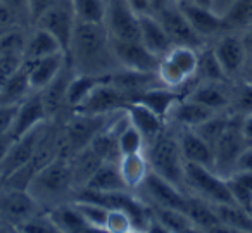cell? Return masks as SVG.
<instances>
[{
	"label": "cell",
	"mask_w": 252,
	"mask_h": 233,
	"mask_svg": "<svg viewBox=\"0 0 252 233\" xmlns=\"http://www.w3.org/2000/svg\"><path fill=\"white\" fill-rule=\"evenodd\" d=\"M206 233H249V232H242V230L231 228V226L223 225V223H216V225L209 226L206 230Z\"/></svg>",
	"instance_id": "54"
},
{
	"label": "cell",
	"mask_w": 252,
	"mask_h": 233,
	"mask_svg": "<svg viewBox=\"0 0 252 233\" xmlns=\"http://www.w3.org/2000/svg\"><path fill=\"white\" fill-rule=\"evenodd\" d=\"M12 142H14L12 135H4V136H0V164L4 163V159H5V156H7L9 149H11Z\"/></svg>",
	"instance_id": "55"
},
{
	"label": "cell",
	"mask_w": 252,
	"mask_h": 233,
	"mask_svg": "<svg viewBox=\"0 0 252 233\" xmlns=\"http://www.w3.org/2000/svg\"><path fill=\"white\" fill-rule=\"evenodd\" d=\"M178 142L180 149H182L183 159L185 163L200 164V166H207L214 169V150L195 130L190 128H180Z\"/></svg>",
	"instance_id": "21"
},
{
	"label": "cell",
	"mask_w": 252,
	"mask_h": 233,
	"mask_svg": "<svg viewBox=\"0 0 252 233\" xmlns=\"http://www.w3.org/2000/svg\"><path fill=\"white\" fill-rule=\"evenodd\" d=\"M223 18L226 30H247L249 26H252V0H235Z\"/></svg>",
	"instance_id": "40"
},
{
	"label": "cell",
	"mask_w": 252,
	"mask_h": 233,
	"mask_svg": "<svg viewBox=\"0 0 252 233\" xmlns=\"http://www.w3.org/2000/svg\"><path fill=\"white\" fill-rule=\"evenodd\" d=\"M30 87L33 92H42L59 76L66 67V52L47 56L42 59L25 61Z\"/></svg>",
	"instance_id": "17"
},
{
	"label": "cell",
	"mask_w": 252,
	"mask_h": 233,
	"mask_svg": "<svg viewBox=\"0 0 252 233\" xmlns=\"http://www.w3.org/2000/svg\"><path fill=\"white\" fill-rule=\"evenodd\" d=\"M135 226L133 218L125 209H109L107 221H105V233H126Z\"/></svg>",
	"instance_id": "43"
},
{
	"label": "cell",
	"mask_w": 252,
	"mask_h": 233,
	"mask_svg": "<svg viewBox=\"0 0 252 233\" xmlns=\"http://www.w3.org/2000/svg\"><path fill=\"white\" fill-rule=\"evenodd\" d=\"M32 87H30L28 73L26 67L23 66L18 73L12 78H9L2 87H0V99L2 104H19L23 102L30 94H32Z\"/></svg>",
	"instance_id": "33"
},
{
	"label": "cell",
	"mask_w": 252,
	"mask_h": 233,
	"mask_svg": "<svg viewBox=\"0 0 252 233\" xmlns=\"http://www.w3.org/2000/svg\"><path fill=\"white\" fill-rule=\"evenodd\" d=\"M233 171H252V145H245L235 161Z\"/></svg>",
	"instance_id": "49"
},
{
	"label": "cell",
	"mask_w": 252,
	"mask_h": 233,
	"mask_svg": "<svg viewBox=\"0 0 252 233\" xmlns=\"http://www.w3.org/2000/svg\"><path fill=\"white\" fill-rule=\"evenodd\" d=\"M38 205L40 204L28 190H19V188H11L7 194L0 197V212L18 225L36 216Z\"/></svg>",
	"instance_id": "20"
},
{
	"label": "cell",
	"mask_w": 252,
	"mask_h": 233,
	"mask_svg": "<svg viewBox=\"0 0 252 233\" xmlns=\"http://www.w3.org/2000/svg\"><path fill=\"white\" fill-rule=\"evenodd\" d=\"M7 30H11V28H2V26H0V36L4 35V33L7 32Z\"/></svg>",
	"instance_id": "62"
},
{
	"label": "cell",
	"mask_w": 252,
	"mask_h": 233,
	"mask_svg": "<svg viewBox=\"0 0 252 233\" xmlns=\"http://www.w3.org/2000/svg\"><path fill=\"white\" fill-rule=\"evenodd\" d=\"M111 76V74H109ZM109 76H95V74H80L74 73L71 76L69 83H67V92H66V104L71 107H76L78 104L87 99V95L97 87L98 83L105 81Z\"/></svg>",
	"instance_id": "30"
},
{
	"label": "cell",
	"mask_w": 252,
	"mask_h": 233,
	"mask_svg": "<svg viewBox=\"0 0 252 233\" xmlns=\"http://www.w3.org/2000/svg\"><path fill=\"white\" fill-rule=\"evenodd\" d=\"M183 212L189 216L193 225L202 230H207L209 226L220 223V219H218V216H216V211H214V205L193 194H189V199H187Z\"/></svg>",
	"instance_id": "31"
},
{
	"label": "cell",
	"mask_w": 252,
	"mask_h": 233,
	"mask_svg": "<svg viewBox=\"0 0 252 233\" xmlns=\"http://www.w3.org/2000/svg\"><path fill=\"white\" fill-rule=\"evenodd\" d=\"M245 145H247V140H245L244 133H242L240 123H235L231 119L226 132L221 135V138L213 147L214 171L223 174V176H228V174L233 173L235 161H237L238 154L244 150Z\"/></svg>",
	"instance_id": "13"
},
{
	"label": "cell",
	"mask_w": 252,
	"mask_h": 233,
	"mask_svg": "<svg viewBox=\"0 0 252 233\" xmlns=\"http://www.w3.org/2000/svg\"><path fill=\"white\" fill-rule=\"evenodd\" d=\"M66 52L63 49V45L59 43V40L54 35H50L47 30L35 26L33 32H30L26 35V45H25V61H35L42 59L47 56H54V54Z\"/></svg>",
	"instance_id": "27"
},
{
	"label": "cell",
	"mask_w": 252,
	"mask_h": 233,
	"mask_svg": "<svg viewBox=\"0 0 252 233\" xmlns=\"http://www.w3.org/2000/svg\"><path fill=\"white\" fill-rule=\"evenodd\" d=\"M2 4H5L16 16L19 21H32V14H30V4L28 0H0Z\"/></svg>",
	"instance_id": "48"
},
{
	"label": "cell",
	"mask_w": 252,
	"mask_h": 233,
	"mask_svg": "<svg viewBox=\"0 0 252 233\" xmlns=\"http://www.w3.org/2000/svg\"><path fill=\"white\" fill-rule=\"evenodd\" d=\"M74 73L109 76L121 69L112 50L111 35L104 25L78 23L67 50Z\"/></svg>",
	"instance_id": "1"
},
{
	"label": "cell",
	"mask_w": 252,
	"mask_h": 233,
	"mask_svg": "<svg viewBox=\"0 0 252 233\" xmlns=\"http://www.w3.org/2000/svg\"><path fill=\"white\" fill-rule=\"evenodd\" d=\"M26 35L21 28H11L0 36V56L5 54H21L25 52Z\"/></svg>",
	"instance_id": "42"
},
{
	"label": "cell",
	"mask_w": 252,
	"mask_h": 233,
	"mask_svg": "<svg viewBox=\"0 0 252 233\" xmlns=\"http://www.w3.org/2000/svg\"><path fill=\"white\" fill-rule=\"evenodd\" d=\"M130 102V97L123 90H119L116 85H112L107 78L105 81L98 83L81 104L74 107V112H81V114H112V112L126 109V105Z\"/></svg>",
	"instance_id": "8"
},
{
	"label": "cell",
	"mask_w": 252,
	"mask_h": 233,
	"mask_svg": "<svg viewBox=\"0 0 252 233\" xmlns=\"http://www.w3.org/2000/svg\"><path fill=\"white\" fill-rule=\"evenodd\" d=\"M112 114H81V112H74V118L66 126V145L74 152L87 149L94 142L95 136L109 125Z\"/></svg>",
	"instance_id": "11"
},
{
	"label": "cell",
	"mask_w": 252,
	"mask_h": 233,
	"mask_svg": "<svg viewBox=\"0 0 252 233\" xmlns=\"http://www.w3.org/2000/svg\"><path fill=\"white\" fill-rule=\"evenodd\" d=\"M147 145L149 150L145 156L151 164V171L185 190V159L180 149L178 135L164 128L156 138L147 142Z\"/></svg>",
	"instance_id": "2"
},
{
	"label": "cell",
	"mask_w": 252,
	"mask_h": 233,
	"mask_svg": "<svg viewBox=\"0 0 252 233\" xmlns=\"http://www.w3.org/2000/svg\"><path fill=\"white\" fill-rule=\"evenodd\" d=\"M214 211L220 223L228 225L231 228L242 230V232L252 233V214L249 209L238 204H216Z\"/></svg>",
	"instance_id": "32"
},
{
	"label": "cell",
	"mask_w": 252,
	"mask_h": 233,
	"mask_svg": "<svg viewBox=\"0 0 252 233\" xmlns=\"http://www.w3.org/2000/svg\"><path fill=\"white\" fill-rule=\"evenodd\" d=\"M214 114H218V112L213 111V109L206 107V105L199 104L195 100H190L189 97H183L175 104L166 121L175 123L178 128L193 130L202 123H206L207 119H211Z\"/></svg>",
	"instance_id": "22"
},
{
	"label": "cell",
	"mask_w": 252,
	"mask_h": 233,
	"mask_svg": "<svg viewBox=\"0 0 252 233\" xmlns=\"http://www.w3.org/2000/svg\"><path fill=\"white\" fill-rule=\"evenodd\" d=\"M21 233H63L50 216H33L18 225Z\"/></svg>",
	"instance_id": "44"
},
{
	"label": "cell",
	"mask_w": 252,
	"mask_h": 233,
	"mask_svg": "<svg viewBox=\"0 0 252 233\" xmlns=\"http://www.w3.org/2000/svg\"><path fill=\"white\" fill-rule=\"evenodd\" d=\"M18 104H0V136L11 135Z\"/></svg>",
	"instance_id": "46"
},
{
	"label": "cell",
	"mask_w": 252,
	"mask_h": 233,
	"mask_svg": "<svg viewBox=\"0 0 252 233\" xmlns=\"http://www.w3.org/2000/svg\"><path fill=\"white\" fill-rule=\"evenodd\" d=\"M25 66V56L21 54H5L0 56V87L12 78L21 67Z\"/></svg>",
	"instance_id": "45"
},
{
	"label": "cell",
	"mask_w": 252,
	"mask_h": 233,
	"mask_svg": "<svg viewBox=\"0 0 252 233\" xmlns=\"http://www.w3.org/2000/svg\"><path fill=\"white\" fill-rule=\"evenodd\" d=\"M83 190L88 192H98V194H105V192H119V190H128L119 173L118 161H104L100 166L97 167Z\"/></svg>",
	"instance_id": "26"
},
{
	"label": "cell",
	"mask_w": 252,
	"mask_h": 233,
	"mask_svg": "<svg viewBox=\"0 0 252 233\" xmlns=\"http://www.w3.org/2000/svg\"><path fill=\"white\" fill-rule=\"evenodd\" d=\"M228 188L235 204L249 209L252 207V171H233L226 176Z\"/></svg>",
	"instance_id": "34"
},
{
	"label": "cell",
	"mask_w": 252,
	"mask_h": 233,
	"mask_svg": "<svg viewBox=\"0 0 252 233\" xmlns=\"http://www.w3.org/2000/svg\"><path fill=\"white\" fill-rule=\"evenodd\" d=\"M242 40H244L245 50H247V57H252V26H249V28L245 30Z\"/></svg>",
	"instance_id": "57"
},
{
	"label": "cell",
	"mask_w": 252,
	"mask_h": 233,
	"mask_svg": "<svg viewBox=\"0 0 252 233\" xmlns=\"http://www.w3.org/2000/svg\"><path fill=\"white\" fill-rule=\"evenodd\" d=\"M230 123H231V118H228V116L218 112V114H214L211 119H207L206 123H202V125L197 126V128H193V130H195V132L199 133V135L202 136V138L206 140L211 147H214L218 140L221 138V135L226 132V128L230 126Z\"/></svg>",
	"instance_id": "41"
},
{
	"label": "cell",
	"mask_w": 252,
	"mask_h": 233,
	"mask_svg": "<svg viewBox=\"0 0 252 233\" xmlns=\"http://www.w3.org/2000/svg\"><path fill=\"white\" fill-rule=\"evenodd\" d=\"M156 18L161 21L162 28L166 30L168 36L171 38L173 45H182V47H192V49H202L206 45V40L192 28L189 19L183 16L180 11L176 0H169L164 2L159 7L154 9Z\"/></svg>",
	"instance_id": "6"
},
{
	"label": "cell",
	"mask_w": 252,
	"mask_h": 233,
	"mask_svg": "<svg viewBox=\"0 0 252 233\" xmlns=\"http://www.w3.org/2000/svg\"><path fill=\"white\" fill-rule=\"evenodd\" d=\"M145 145H147V142H145L144 135H142L131 123H128V125L119 132V135H118L119 157L130 156V154L145 152Z\"/></svg>",
	"instance_id": "39"
},
{
	"label": "cell",
	"mask_w": 252,
	"mask_h": 233,
	"mask_svg": "<svg viewBox=\"0 0 252 233\" xmlns=\"http://www.w3.org/2000/svg\"><path fill=\"white\" fill-rule=\"evenodd\" d=\"M73 187L74 178L71 161L59 156L33 176L26 190L33 195L38 204H50L54 207V205L64 204L63 199L69 194Z\"/></svg>",
	"instance_id": "3"
},
{
	"label": "cell",
	"mask_w": 252,
	"mask_h": 233,
	"mask_svg": "<svg viewBox=\"0 0 252 233\" xmlns=\"http://www.w3.org/2000/svg\"><path fill=\"white\" fill-rule=\"evenodd\" d=\"M125 111L131 125L144 135L145 142H151L164 130V119L156 114L152 109H149L147 105L140 104V102H130Z\"/></svg>",
	"instance_id": "23"
},
{
	"label": "cell",
	"mask_w": 252,
	"mask_h": 233,
	"mask_svg": "<svg viewBox=\"0 0 252 233\" xmlns=\"http://www.w3.org/2000/svg\"><path fill=\"white\" fill-rule=\"evenodd\" d=\"M193 4H199V5H204V7H211L213 9V4L214 0H192Z\"/></svg>",
	"instance_id": "60"
},
{
	"label": "cell",
	"mask_w": 252,
	"mask_h": 233,
	"mask_svg": "<svg viewBox=\"0 0 252 233\" xmlns=\"http://www.w3.org/2000/svg\"><path fill=\"white\" fill-rule=\"evenodd\" d=\"M133 7L137 14H149L154 12V0H126Z\"/></svg>",
	"instance_id": "52"
},
{
	"label": "cell",
	"mask_w": 252,
	"mask_h": 233,
	"mask_svg": "<svg viewBox=\"0 0 252 233\" xmlns=\"http://www.w3.org/2000/svg\"><path fill=\"white\" fill-rule=\"evenodd\" d=\"M138 21H140V42L156 57L161 59L175 47L171 38L168 36V33H166V30L162 28L161 21L156 18L154 12L140 14Z\"/></svg>",
	"instance_id": "19"
},
{
	"label": "cell",
	"mask_w": 252,
	"mask_h": 233,
	"mask_svg": "<svg viewBox=\"0 0 252 233\" xmlns=\"http://www.w3.org/2000/svg\"><path fill=\"white\" fill-rule=\"evenodd\" d=\"M71 7L78 23L104 25L107 0H71Z\"/></svg>",
	"instance_id": "35"
},
{
	"label": "cell",
	"mask_w": 252,
	"mask_h": 233,
	"mask_svg": "<svg viewBox=\"0 0 252 233\" xmlns=\"http://www.w3.org/2000/svg\"><path fill=\"white\" fill-rule=\"evenodd\" d=\"M19 18L7 7L5 4L0 2V26L2 28H18L19 25Z\"/></svg>",
	"instance_id": "50"
},
{
	"label": "cell",
	"mask_w": 252,
	"mask_h": 233,
	"mask_svg": "<svg viewBox=\"0 0 252 233\" xmlns=\"http://www.w3.org/2000/svg\"><path fill=\"white\" fill-rule=\"evenodd\" d=\"M240 128H242V133H244L245 140L252 143V112L244 116V119H242V123H240Z\"/></svg>",
	"instance_id": "53"
},
{
	"label": "cell",
	"mask_w": 252,
	"mask_h": 233,
	"mask_svg": "<svg viewBox=\"0 0 252 233\" xmlns=\"http://www.w3.org/2000/svg\"><path fill=\"white\" fill-rule=\"evenodd\" d=\"M112 42V50L118 59L121 69L140 71V73H156L158 74L159 57H156L152 52H149L140 40L137 42H123V40H114Z\"/></svg>",
	"instance_id": "14"
},
{
	"label": "cell",
	"mask_w": 252,
	"mask_h": 233,
	"mask_svg": "<svg viewBox=\"0 0 252 233\" xmlns=\"http://www.w3.org/2000/svg\"><path fill=\"white\" fill-rule=\"evenodd\" d=\"M47 109L45 102L40 92H32L23 102L18 104V111H16L14 125H12L11 135L12 138H19L25 133L32 132V130L38 128L43 125L47 119Z\"/></svg>",
	"instance_id": "16"
},
{
	"label": "cell",
	"mask_w": 252,
	"mask_h": 233,
	"mask_svg": "<svg viewBox=\"0 0 252 233\" xmlns=\"http://www.w3.org/2000/svg\"><path fill=\"white\" fill-rule=\"evenodd\" d=\"M185 190L204 200L216 204H235L228 188L226 176L216 173L213 167L185 163Z\"/></svg>",
	"instance_id": "4"
},
{
	"label": "cell",
	"mask_w": 252,
	"mask_h": 233,
	"mask_svg": "<svg viewBox=\"0 0 252 233\" xmlns=\"http://www.w3.org/2000/svg\"><path fill=\"white\" fill-rule=\"evenodd\" d=\"M180 11L183 12L189 23L192 25V28L202 36L204 40L209 36H216L221 32L226 30L224 25V18L221 14H218L214 9L204 7V5L193 4L192 0H176Z\"/></svg>",
	"instance_id": "15"
},
{
	"label": "cell",
	"mask_w": 252,
	"mask_h": 233,
	"mask_svg": "<svg viewBox=\"0 0 252 233\" xmlns=\"http://www.w3.org/2000/svg\"><path fill=\"white\" fill-rule=\"evenodd\" d=\"M50 218L63 233H88L90 226L85 223L74 204L54 205L50 211Z\"/></svg>",
	"instance_id": "29"
},
{
	"label": "cell",
	"mask_w": 252,
	"mask_h": 233,
	"mask_svg": "<svg viewBox=\"0 0 252 233\" xmlns=\"http://www.w3.org/2000/svg\"><path fill=\"white\" fill-rule=\"evenodd\" d=\"M197 76L202 78V81H220L224 83L228 76L224 74L220 61L213 49H206V45L199 50V66H197Z\"/></svg>",
	"instance_id": "37"
},
{
	"label": "cell",
	"mask_w": 252,
	"mask_h": 233,
	"mask_svg": "<svg viewBox=\"0 0 252 233\" xmlns=\"http://www.w3.org/2000/svg\"><path fill=\"white\" fill-rule=\"evenodd\" d=\"M199 50L192 47L175 45L164 57H161L158 67V78L161 85L178 90L192 78H195L199 66Z\"/></svg>",
	"instance_id": "5"
},
{
	"label": "cell",
	"mask_w": 252,
	"mask_h": 233,
	"mask_svg": "<svg viewBox=\"0 0 252 233\" xmlns=\"http://www.w3.org/2000/svg\"><path fill=\"white\" fill-rule=\"evenodd\" d=\"M251 214H252V207H251Z\"/></svg>",
	"instance_id": "63"
},
{
	"label": "cell",
	"mask_w": 252,
	"mask_h": 233,
	"mask_svg": "<svg viewBox=\"0 0 252 233\" xmlns=\"http://www.w3.org/2000/svg\"><path fill=\"white\" fill-rule=\"evenodd\" d=\"M185 97L199 102V104L206 105L216 112H221L231 102V97L224 88V83H220V81H200Z\"/></svg>",
	"instance_id": "25"
},
{
	"label": "cell",
	"mask_w": 252,
	"mask_h": 233,
	"mask_svg": "<svg viewBox=\"0 0 252 233\" xmlns=\"http://www.w3.org/2000/svg\"><path fill=\"white\" fill-rule=\"evenodd\" d=\"M213 50L228 78L240 73L245 61H247V50H245L244 40H242V36L233 35V33L221 35L220 40L214 43Z\"/></svg>",
	"instance_id": "18"
},
{
	"label": "cell",
	"mask_w": 252,
	"mask_h": 233,
	"mask_svg": "<svg viewBox=\"0 0 252 233\" xmlns=\"http://www.w3.org/2000/svg\"><path fill=\"white\" fill-rule=\"evenodd\" d=\"M126 233H145V230H142V228H135V226H133V228L128 230V232H126Z\"/></svg>",
	"instance_id": "61"
},
{
	"label": "cell",
	"mask_w": 252,
	"mask_h": 233,
	"mask_svg": "<svg viewBox=\"0 0 252 233\" xmlns=\"http://www.w3.org/2000/svg\"><path fill=\"white\" fill-rule=\"evenodd\" d=\"M151 211H152V218H154L159 225L164 226L169 233H180L193 225V223L190 221V218L182 209L151 205Z\"/></svg>",
	"instance_id": "36"
},
{
	"label": "cell",
	"mask_w": 252,
	"mask_h": 233,
	"mask_svg": "<svg viewBox=\"0 0 252 233\" xmlns=\"http://www.w3.org/2000/svg\"><path fill=\"white\" fill-rule=\"evenodd\" d=\"M138 190H142V194H144L142 200H151V205H161V207H175L183 211L187 199H189V192L173 185L171 181L164 180L154 171L147 174V178Z\"/></svg>",
	"instance_id": "12"
},
{
	"label": "cell",
	"mask_w": 252,
	"mask_h": 233,
	"mask_svg": "<svg viewBox=\"0 0 252 233\" xmlns=\"http://www.w3.org/2000/svg\"><path fill=\"white\" fill-rule=\"evenodd\" d=\"M180 233H206V230H202V228H199V226L192 225V226H189V228L183 230V232H180Z\"/></svg>",
	"instance_id": "59"
},
{
	"label": "cell",
	"mask_w": 252,
	"mask_h": 233,
	"mask_svg": "<svg viewBox=\"0 0 252 233\" xmlns=\"http://www.w3.org/2000/svg\"><path fill=\"white\" fill-rule=\"evenodd\" d=\"M180 99H183V97L178 94V90L168 88V87H164V85H158V87H152V88H149V90H144L142 94L135 95L133 100L147 105L149 109H152L156 114L161 116L166 121L169 112H171V109L175 107V104Z\"/></svg>",
	"instance_id": "24"
},
{
	"label": "cell",
	"mask_w": 252,
	"mask_h": 233,
	"mask_svg": "<svg viewBox=\"0 0 252 233\" xmlns=\"http://www.w3.org/2000/svg\"><path fill=\"white\" fill-rule=\"evenodd\" d=\"M140 14L133 11L126 0H107L104 26L111 38L123 42L140 40Z\"/></svg>",
	"instance_id": "7"
},
{
	"label": "cell",
	"mask_w": 252,
	"mask_h": 233,
	"mask_svg": "<svg viewBox=\"0 0 252 233\" xmlns=\"http://www.w3.org/2000/svg\"><path fill=\"white\" fill-rule=\"evenodd\" d=\"M237 107L244 114L252 112V83H245L238 88L237 94Z\"/></svg>",
	"instance_id": "47"
},
{
	"label": "cell",
	"mask_w": 252,
	"mask_h": 233,
	"mask_svg": "<svg viewBox=\"0 0 252 233\" xmlns=\"http://www.w3.org/2000/svg\"><path fill=\"white\" fill-rule=\"evenodd\" d=\"M145 233H169V232L162 225H159L154 218H152L151 223L147 225V228H145Z\"/></svg>",
	"instance_id": "58"
},
{
	"label": "cell",
	"mask_w": 252,
	"mask_h": 233,
	"mask_svg": "<svg viewBox=\"0 0 252 233\" xmlns=\"http://www.w3.org/2000/svg\"><path fill=\"white\" fill-rule=\"evenodd\" d=\"M73 204L90 228L104 230L105 232V221H107L109 207H105L104 204H98L95 200H88V199H76Z\"/></svg>",
	"instance_id": "38"
},
{
	"label": "cell",
	"mask_w": 252,
	"mask_h": 233,
	"mask_svg": "<svg viewBox=\"0 0 252 233\" xmlns=\"http://www.w3.org/2000/svg\"><path fill=\"white\" fill-rule=\"evenodd\" d=\"M233 2H235V0H214L213 9L218 12V14L224 16V14H226L228 9H230L231 5H233Z\"/></svg>",
	"instance_id": "56"
},
{
	"label": "cell",
	"mask_w": 252,
	"mask_h": 233,
	"mask_svg": "<svg viewBox=\"0 0 252 233\" xmlns=\"http://www.w3.org/2000/svg\"><path fill=\"white\" fill-rule=\"evenodd\" d=\"M36 26L47 30L50 35H54L63 49L69 50L71 38H73L74 26H76V18H74L71 0H54V4L36 19Z\"/></svg>",
	"instance_id": "9"
},
{
	"label": "cell",
	"mask_w": 252,
	"mask_h": 233,
	"mask_svg": "<svg viewBox=\"0 0 252 233\" xmlns=\"http://www.w3.org/2000/svg\"><path fill=\"white\" fill-rule=\"evenodd\" d=\"M118 166L128 190H138L147 178V174L151 173V164H149L145 152L121 156L118 161Z\"/></svg>",
	"instance_id": "28"
},
{
	"label": "cell",
	"mask_w": 252,
	"mask_h": 233,
	"mask_svg": "<svg viewBox=\"0 0 252 233\" xmlns=\"http://www.w3.org/2000/svg\"><path fill=\"white\" fill-rule=\"evenodd\" d=\"M30 4V14H32V21L36 23V19L54 4V0H28Z\"/></svg>",
	"instance_id": "51"
},
{
	"label": "cell",
	"mask_w": 252,
	"mask_h": 233,
	"mask_svg": "<svg viewBox=\"0 0 252 233\" xmlns=\"http://www.w3.org/2000/svg\"><path fill=\"white\" fill-rule=\"evenodd\" d=\"M43 133H45V126L40 125L38 128L25 133L19 138H14L4 163L0 164V180H7L9 176H12L18 171H21L23 167L28 166L30 161L35 156L36 149H38Z\"/></svg>",
	"instance_id": "10"
}]
</instances>
